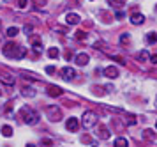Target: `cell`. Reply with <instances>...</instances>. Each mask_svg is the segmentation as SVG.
I'll return each mask as SVG.
<instances>
[{
  "instance_id": "obj_8",
  "label": "cell",
  "mask_w": 157,
  "mask_h": 147,
  "mask_svg": "<svg viewBox=\"0 0 157 147\" xmlns=\"http://www.w3.org/2000/svg\"><path fill=\"white\" fill-rule=\"evenodd\" d=\"M88 60H90V57L86 55V53H78V55H76V59H74V62L78 64V66H86V64H88Z\"/></svg>"
},
{
  "instance_id": "obj_20",
  "label": "cell",
  "mask_w": 157,
  "mask_h": 147,
  "mask_svg": "<svg viewBox=\"0 0 157 147\" xmlns=\"http://www.w3.org/2000/svg\"><path fill=\"white\" fill-rule=\"evenodd\" d=\"M2 135L9 138V137L13 135V128H11V126H2Z\"/></svg>"
},
{
  "instance_id": "obj_11",
  "label": "cell",
  "mask_w": 157,
  "mask_h": 147,
  "mask_svg": "<svg viewBox=\"0 0 157 147\" xmlns=\"http://www.w3.org/2000/svg\"><path fill=\"white\" fill-rule=\"evenodd\" d=\"M65 21H67L69 25H78L79 23V16L76 13H69L67 16H65Z\"/></svg>"
},
{
  "instance_id": "obj_12",
  "label": "cell",
  "mask_w": 157,
  "mask_h": 147,
  "mask_svg": "<svg viewBox=\"0 0 157 147\" xmlns=\"http://www.w3.org/2000/svg\"><path fill=\"white\" fill-rule=\"evenodd\" d=\"M97 135H99L102 140H108V138H109V129H108L106 126H102V124H101V126L97 128Z\"/></svg>"
},
{
  "instance_id": "obj_28",
  "label": "cell",
  "mask_w": 157,
  "mask_h": 147,
  "mask_svg": "<svg viewBox=\"0 0 157 147\" xmlns=\"http://www.w3.org/2000/svg\"><path fill=\"white\" fill-rule=\"evenodd\" d=\"M32 4H36V7H44L46 6V0H32Z\"/></svg>"
},
{
  "instance_id": "obj_38",
  "label": "cell",
  "mask_w": 157,
  "mask_h": 147,
  "mask_svg": "<svg viewBox=\"0 0 157 147\" xmlns=\"http://www.w3.org/2000/svg\"><path fill=\"white\" fill-rule=\"evenodd\" d=\"M94 147H95V145H94Z\"/></svg>"
},
{
  "instance_id": "obj_19",
  "label": "cell",
  "mask_w": 157,
  "mask_h": 147,
  "mask_svg": "<svg viewBox=\"0 0 157 147\" xmlns=\"http://www.w3.org/2000/svg\"><path fill=\"white\" fill-rule=\"evenodd\" d=\"M58 55H60L58 48H50V50H48V57H50V59H57Z\"/></svg>"
},
{
  "instance_id": "obj_13",
  "label": "cell",
  "mask_w": 157,
  "mask_h": 147,
  "mask_svg": "<svg viewBox=\"0 0 157 147\" xmlns=\"http://www.w3.org/2000/svg\"><path fill=\"white\" fill-rule=\"evenodd\" d=\"M131 21H132V25H141L143 21H145V16L140 14V13H134L131 16Z\"/></svg>"
},
{
  "instance_id": "obj_9",
  "label": "cell",
  "mask_w": 157,
  "mask_h": 147,
  "mask_svg": "<svg viewBox=\"0 0 157 147\" xmlns=\"http://www.w3.org/2000/svg\"><path fill=\"white\" fill-rule=\"evenodd\" d=\"M104 76L106 78H117L118 76V69H117L115 66H108L106 69H104Z\"/></svg>"
},
{
  "instance_id": "obj_2",
  "label": "cell",
  "mask_w": 157,
  "mask_h": 147,
  "mask_svg": "<svg viewBox=\"0 0 157 147\" xmlns=\"http://www.w3.org/2000/svg\"><path fill=\"white\" fill-rule=\"evenodd\" d=\"M20 117L23 119L25 124H30V126H34L39 122V113L36 110H32L29 106H21V110H20Z\"/></svg>"
},
{
  "instance_id": "obj_21",
  "label": "cell",
  "mask_w": 157,
  "mask_h": 147,
  "mask_svg": "<svg viewBox=\"0 0 157 147\" xmlns=\"http://www.w3.org/2000/svg\"><path fill=\"white\" fill-rule=\"evenodd\" d=\"M147 41H148L150 44H152V43H157V34L155 32H148V34H147Z\"/></svg>"
},
{
  "instance_id": "obj_27",
  "label": "cell",
  "mask_w": 157,
  "mask_h": 147,
  "mask_svg": "<svg viewBox=\"0 0 157 147\" xmlns=\"http://www.w3.org/2000/svg\"><path fill=\"white\" fill-rule=\"evenodd\" d=\"M23 32L30 35L32 32H34V27H32V25H25V27H23Z\"/></svg>"
},
{
  "instance_id": "obj_35",
  "label": "cell",
  "mask_w": 157,
  "mask_h": 147,
  "mask_svg": "<svg viewBox=\"0 0 157 147\" xmlns=\"http://www.w3.org/2000/svg\"><path fill=\"white\" fill-rule=\"evenodd\" d=\"M27 147H36V145H32V144H30V145H27Z\"/></svg>"
},
{
  "instance_id": "obj_22",
  "label": "cell",
  "mask_w": 157,
  "mask_h": 147,
  "mask_svg": "<svg viewBox=\"0 0 157 147\" xmlns=\"http://www.w3.org/2000/svg\"><path fill=\"white\" fill-rule=\"evenodd\" d=\"M32 43H34V50H36V51H41V48H43V46H41L39 37H32Z\"/></svg>"
},
{
  "instance_id": "obj_5",
  "label": "cell",
  "mask_w": 157,
  "mask_h": 147,
  "mask_svg": "<svg viewBox=\"0 0 157 147\" xmlns=\"http://www.w3.org/2000/svg\"><path fill=\"white\" fill-rule=\"evenodd\" d=\"M0 82L6 84V85H14L16 76H13V75L7 73V71H0Z\"/></svg>"
},
{
  "instance_id": "obj_1",
  "label": "cell",
  "mask_w": 157,
  "mask_h": 147,
  "mask_svg": "<svg viewBox=\"0 0 157 147\" xmlns=\"http://www.w3.org/2000/svg\"><path fill=\"white\" fill-rule=\"evenodd\" d=\"M2 51H4V55L9 57V59H23L25 53H27V50L21 48V46H18L16 43H7Z\"/></svg>"
},
{
  "instance_id": "obj_34",
  "label": "cell",
  "mask_w": 157,
  "mask_h": 147,
  "mask_svg": "<svg viewBox=\"0 0 157 147\" xmlns=\"http://www.w3.org/2000/svg\"><path fill=\"white\" fill-rule=\"evenodd\" d=\"M150 60H152L154 64H157V55H152V57H150Z\"/></svg>"
},
{
  "instance_id": "obj_10",
  "label": "cell",
  "mask_w": 157,
  "mask_h": 147,
  "mask_svg": "<svg viewBox=\"0 0 157 147\" xmlns=\"http://www.w3.org/2000/svg\"><path fill=\"white\" fill-rule=\"evenodd\" d=\"M48 94H50L51 98H58V96H62V89L57 87V85H50L48 87Z\"/></svg>"
},
{
  "instance_id": "obj_3",
  "label": "cell",
  "mask_w": 157,
  "mask_h": 147,
  "mask_svg": "<svg viewBox=\"0 0 157 147\" xmlns=\"http://www.w3.org/2000/svg\"><path fill=\"white\" fill-rule=\"evenodd\" d=\"M81 124L85 126V129H90L97 124V113L95 112H85L83 113V119H81Z\"/></svg>"
},
{
  "instance_id": "obj_32",
  "label": "cell",
  "mask_w": 157,
  "mask_h": 147,
  "mask_svg": "<svg viewBox=\"0 0 157 147\" xmlns=\"http://www.w3.org/2000/svg\"><path fill=\"white\" fill-rule=\"evenodd\" d=\"M46 73H48V75L55 73V67H53V66H48V67H46Z\"/></svg>"
},
{
  "instance_id": "obj_25",
  "label": "cell",
  "mask_w": 157,
  "mask_h": 147,
  "mask_svg": "<svg viewBox=\"0 0 157 147\" xmlns=\"http://www.w3.org/2000/svg\"><path fill=\"white\" fill-rule=\"evenodd\" d=\"M41 145L43 147H51L53 145V142H51L50 138H43V140H41Z\"/></svg>"
},
{
  "instance_id": "obj_15",
  "label": "cell",
  "mask_w": 157,
  "mask_h": 147,
  "mask_svg": "<svg viewBox=\"0 0 157 147\" xmlns=\"http://www.w3.org/2000/svg\"><path fill=\"white\" fill-rule=\"evenodd\" d=\"M143 138H147V140H155L157 135L154 133L152 129H145V131H143Z\"/></svg>"
},
{
  "instance_id": "obj_30",
  "label": "cell",
  "mask_w": 157,
  "mask_h": 147,
  "mask_svg": "<svg viewBox=\"0 0 157 147\" xmlns=\"http://www.w3.org/2000/svg\"><path fill=\"white\" fill-rule=\"evenodd\" d=\"M111 59H113V60H117V62H120V64H125V60H124V57H120V55H117V57H111Z\"/></svg>"
},
{
  "instance_id": "obj_31",
  "label": "cell",
  "mask_w": 157,
  "mask_h": 147,
  "mask_svg": "<svg viewBox=\"0 0 157 147\" xmlns=\"http://www.w3.org/2000/svg\"><path fill=\"white\" fill-rule=\"evenodd\" d=\"M18 7L20 9H25L27 7V0H18Z\"/></svg>"
},
{
  "instance_id": "obj_36",
  "label": "cell",
  "mask_w": 157,
  "mask_h": 147,
  "mask_svg": "<svg viewBox=\"0 0 157 147\" xmlns=\"http://www.w3.org/2000/svg\"><path fill=\"white\" fill-rule=\"evenodd\" d=\"M0 94H2V92H0Z\"/></svg>"
},
{
  "instance_id": "obj_14",
  "label": "cell",
  "mask_w": 157,
  "mask_h": 147,
  "mask_svg": "<svg viewBox=\"0 0 157 147\" xmlns=\"http://www.w3.org/2000/svg\"><path fill=\"white\" fill-rule=\"evenodd\" d=\"M136 59H138L140 62H145V60H148V59H150V55H148V51H147V50H141V51L136 55Z\"/></svg>"
},
{
  "instance_id": "obj_18",
  "label": "cell",
  "mask_w": 157,
  "mask_h": 147,
  "mask_svg": "<svg viewBox=\"0 0 157 147\" xmlns=\"http://www.w3.org/2000/svg\"><path fill=\"white\" fill-rule=\"evenodd\" d=\"M18 34H20V28H18V27H11V28H7V35H9V37H16Z\"/></svg>"
},
{
  "instance_id": "obj_6",
  "label": "cell",
  "mask_w": 157,
  "mask_h": 147,
  "mask_svg": "<svg viewBox=\"0 0 157 147\" xmlns=\"http://www.w3.org/2000/svg\"><path fill=\"white\" fill-rule=\"evenodd\" d=\"M65 128H67V131H78V128H79V120L76 119V117H69L67 119V122H65Z\"/></svg>"
},
{
  "instance_id": "obj_17",
  "label": "cell",
  "mask_w": 157,
  "mask_h": 147,
  "mask_svg": "<svg viewBox=\"0 0 157 147\" xmlns=\"http://www.w3.org/2000/svg\"><path fill=\"white\" fill-rule=\"evenodd\" d=\"M21 94L25 96V98H34V96H36V91H34V89H29V87H25V89L21 91Z\"/></svg>"
},
{
  "instance_id": "obj_26",
  "label": "cell",
  "mask_w": 157,
  "mask_h": 147,
  "mask_svg": "<svg viewBox=\"0 0 157 147\" xmlns=\"http://www.w3.org/2000/svg\"><path fill=\"white\" fill-rule=\"evenodd\" d=\"M109 4H111V6L120 7V6H124V4H125V0H109Z\"/></svg>"
},
{
  "instance_id": "obj_4",
  "label": "cell",
  "mask_w": 157,
  "mask_h": 147,
  "mask_svg": "<svg viewBox=\"0 0 157 147\" xmlns=\"http://www.w3.org/2000/svg\"><path fill=\"white\" fill-rule=\"evenodd\" d=\"M46 115H48V119L51 120V122H57V120H60V117H62V112H60V108H58L57 105H51L46 108Z\"/></svg>"
},
{
  "instance_id": "obj_39",
  "label": "cell",
  "mask_w": 157,
  "mask_h": 147,
  "mask_svg": "<svg viewBox=\"0 0 157 147\" xmlns=\"http://www.w3.org/2000/svg\"><path fill=\"white\" fill-rule=\"evenodd\" d=\"M155 103H157V101H155Z\"/></svg>"
},
{
  "instance_id": "obj_29",
  "label": "cell",
  "mask_w": 157,
  "mask_h": 147,
  "mask_svg": "<svg viewBox=\"0 0 157 147\" xmlns=\"http://www.w3.org/2000/svg\"><path fill=\"white\" fill-rule=\"evenodd\" d=\"M120 43L122 44H127L129 43V34H122L120 35Z\"/></svg>"
},
{
  "instance_id": "obj_37",
  "label": "cell",
  "mask_w": 157,
  "mask_h": 147,
  "mask_svg": "<svg viewBox=\"0 0 157 147\" xmlns=\"http://www.w3.org/2000/svg\"><path fill=\"white\" fill-rule=\"evenodd\" d=\"M0 23H2V21H0Z\"/></svg>"
},
{
  "instance_id": "obj_16",
  "label": "cell",
  "mask_w": 157,
  "mask_h": 147,
  "mask_svg": "<svg viewBox=\"0 0 157 147\" xmlns=\"http://www.w3.org/2000/svg\"><path fill=\"white\" fill-rule=\"evenodd\" d=\"M113 147H129V142L120 137V138H117V140H115V145Z\"/></svg>"
},
{
  "instance_id": "obj_7",
  "label": "cell",
  "mask_w": 157,
  "mask_h": 147,
  "mask_svg": "<svg viewBox=\"0 0 157 147\" xmlns=\"http://www.w3.org/2000/svg\"><path fill=\"white\" fill-rule=\"evenodd\" d=\"M60 75L64 80H72V78L76 76V71L72 69V67H64V69L60 71Z\"/></svg>"
},
{
  "instance_id": "obj_33",
  "label": "cell",
  "mask_w": 157,
  "mask_h": 147,
  "mask_svg": "<svg viewBox=\"0 0 157 147\" xmlns=\"http://www.w3.org/2000/svg\"><path fill=\"white\" fill-rule=\"evenodd\" d=\"M81 142H85V144H90V142H92V138L86 135V137H83V138H81Z\"/></svg>"
},
{
  "instance_id": "obj_23",
  "label": "cell",
  "mask_w": 157,
  "mask_h": 147,
  "mask_svg": "<svg viewBox=\"0 0 157 147\" xmlns=\"http://www.w3.org/2000/svg\"><path fill=\"white\" fill-rule=\"evenodd\" d=\"M74 37H76L78 41H85V39H86V34L83 32V30H78V32L74 34Z\"/></svg>"
},
{
  "instance_id": "obj_24",
  "label": "cell",
  "mask_w": 157,
  "mask_h": 147,
  "mask_svg": "<svg viewBox=\"0 0 157 147\" xmlns=\"http://www.w3.org/2000/svg\"><path fill=\"white\" fill-rule=\"evenodd\" d=\"M125 122H127L129 126H134V124H136V115H132V113H131V115H127Z\"/></svg>"
}]
</instances>
